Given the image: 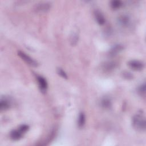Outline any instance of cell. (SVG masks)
<instances>
[{
    "label": "cell",
    "instance_id": "cell-1",
    "mask_svg": "<svg viewBox=\"0 0 146 146\" xmlns=\"http://www.w3.org/2000/svg\"><path fill=\"white\" fill-rule=\"evenodd\" d=\"M132 126L137 131L144 132L146 128L145 117L143 111H139L133 117L132 119Z\"/></svg>",
    "mask_w": 146,
    "mask_h": 146
},
{
    "label": "cell",
    "instance_id": "cell-2",
    "mask_svg": "<svg viewBox=\"0 0 146 146\" xmlns=\"http://www.w3.org/2000/svg\"><path fill=\"white\" fill-rule=\"evenodd\" d=\"M18 55L23 60H24L29 65L33 67H37L38 66V62L25 52L22 51H18Z\"/></svg>",
    "mask_w": 146,
    "mask_h": 146
},
{
    "label": "cell",
    "instance_id": "cell-3",
    "mask_svg": "<svg viewBox=\"0 0 146 146\" xmlns=\"http://www.w3.org/2000/svg\"><path fill=\"white\" fill-rule=\"evenodd\" d=\"M36 78L38 82L39 88L40 92L45 93L48 88V84L46 79L41 75H36Z\"/></svg>",
    "mask_w": 146,
    "mask_h": 146
},
{
    "label": "cell",
    "instance_id": "cell-4",
    "mask_svg": "<svg viewBox=\"0 0 146 146\" xmlns=\"http://www.w3.org/2000/svg\"><path fill=\"white\" fill-rule=\"evenodd\" d=\"M129 67L135 71H140L144 67V64L138 60H131L128 62Z\"/></svg>",
    "mask_w": 146,
    "mask_h": 146
},
{
    "label": "cell",
    "instance_id": "cell-5",
    "mask_svg": "<svg viewBox=\"0 0 146 146\" xmlns=\"http://www.w3.org/2000/svg\"><path fill=\"white\" fill-rule=\"evenodd\" d=\"M25 134L19 128L16 129L12 130L10 133V137L14 141H17L20 140Z\"/></svg>",
    "mask_w": 146,
    "mask_h": 146
},
{
    "label": "cell",
    "instance_id": "cell-6",
    "mask_svg": "<svg viewBox=\"0 0 146 146\" xmlns=\"http://www.w3.org/2000/svg\"><path fill=\"white\" fill-rule=\"evenodd\" d=\"M117 20L119 25L122 27H126L128 26L131 21L129 17L126 14L120 15L118 17Z\"/></svg>",
    "mask_w": 146,
    "mask_h": 146
},
{
    "label": "cell",
    "instance_id": "cell-7",
    "mask_svg": "<svg viewBox=\"0 0 146 146\" xmlns=\"http://www.w3.org/2000/svg\"><path fill=\"white\" fill-rule=\"evenodd\" d=\"M51 7V3L48 2H40L38 3L35 7L36 11L46 12Z\"/></svg>",
    "mask_w": 146,
    "mask_h": 146
},
{
    "label": "cell",
    "instance_id": "cell-8",
    "mask_svg": "<svg viewBox=\"0 0 146 146\" xmlns=\"http://www.w3.org/2000/svg\"><path fill=\"white\" fill-rule=\"evenodd\" d=\"M95 19L96 22L100 25H103L106 22V19L103 14L99 10H96L94 13Z\"/></svg>",
    "mask_w": 146,
    "mask_h": 146
},
{
    "label": "cell",
    "instance_id": "cell-9",
    "mask_svg": "<svg viewBox=\"0 0 146 146\" xmlns=\"http://www.w3.org/2000/svg\"><path fill=\"white\" fill-rule=\"evenodd\" d=\"M11 106V102L7 97H2L0 100V110L1 111L8 110Z\"/></svg>",
    "mask_w": 146,
    "mask_h": 146
},
{
    "label": "cell",
    "instance_id": "cell-10",
    "mask_svg": "<svg viewBox=\"0 0 146 146\" xmlns=\"http://www.w3.org/2000/svg\"><path fill=\"white\" fill-rule=\"evenodd\" d=\"M117 66V63L116 62L113 61H109L105 62L103 64V68L106 71H111L115 69Z\"/></svg>",
    "mask_w": 146,
    "mask_h": 146
},
{
    "label": "cell",
    "instance_id": "cell-11",
    "mask_svg": "<svg viewBox=\"0 0 146 146\" xmlns=\"http://www.w3.org/2000/svg\"><path fill=\"white\" fill-rule=\"evenodd\" d=\"M101 107L105 110H110L112 107V101L108 97H104L100 100Z\"/></svg>",
    "mask_w": 146,
    "mask_h": 146
},
{
    "label": "cell",
    "instance_id": "cell-12",
    "mask_svg": "<svg viewBox=\"0 0 146 146\" xmlns=\"http://www.w3.org/2000/svg\"><path fill=\"white\" fill-rule=\"evenodd\" d=\"M124 49V47L121 44H116L113 46L109 51L110 55L111 56H115L118 53L121 52Z\"/></svg>",
    "mask_w": 146,
    "mask_h": 146
},
{
    "label": "cell",
    "instance_id": "cell-13",
    "mask_svg": "<svg viewBox=\"0 0 146 146\" xmlns=\"http://www.w3.org/2000/svg\"><path fill=\"white\" fill-rule=\"evenodd\" d=\"M86 116L83 112H80L78 116V126L79 128H82L85 124Z\"/></svg>",
    "mask_w": 146,
    "mask_h": 146
},
{
    "label": "cell",
    "instance_id": "cell-14",
    "mask_svg": "<svg viewBox=\"0 0 146 146\" xmlns=\"http://www.w3.org/2000/svg\"><path fill=\"white\" fill-rule=\"evenodd\" d=\"M123 5V3L120 0H113L111 2V7L113 10L120 9Z\"/></svg>",
    "mask_w": 146,
    "mask_h": 146
},
{
    "label": "cell",
    "instance_id": "cell-15",
    "mask_svg": "<svg viewBox=\"0 0 146 146\" xmlns=\"http://www.w3.org/2000/svg\"><path fill=\"white\" fill-rule=\"evenodd\" d=\"M138 92L139 94L141 95V96H145V84L144 83L143 84H141L137 89Z\"/></svg>",
    "mask_w": 146,
    "mask_h": 146
},
{
    "label": "cell",
    "instance_id": "cell-16",
    "mask_svg": "<svg viewBox=\"0 0 146 146\" xmlns=\"http://www.w3.org/2000/svg\"><path fill=\"white\" fill-rule=\"evenodd\" d=\"M78 40V35L76 33H74L71 37V42L72 45L76 44Z\"/></svg>",
    "mask_w": 146,
    "mask_h": 146
},
{
    "label": "cell",
    "instance_id": "cell-17",
    "mask_svg": "<svg viewBox=\"0 0 146 146\" xmlns=\"http://www.w3.org/2000/svg\"><path fill=\"white\" fill-rule=\"evenodd\" d=\"M57 72L63 78L67 79V75L66 74V72L63 70H62L61 68H58Z\"/></svg>",
    "mask_w": 146,
    "mask_h": 146
}]
</instances>
